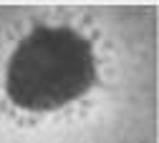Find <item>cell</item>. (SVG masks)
Instances as JSON below:
<instances>
[{
	"label": "cell",
	"mask_w": 159,
	"mask_h": 143,
	"mask_svg": "<svg viewBox=\"0 0 159 143\" xmlns=\"http://www.w3.org/2000/svg\"><path fill=\"white\" fill-rule=\"evenodd\" d=\"M96 80L91 43L71 28H33L10 55L8 98L25 111H56Z\"/></svg>",
	"instance_id": "obj_1"
}]
</instances>
